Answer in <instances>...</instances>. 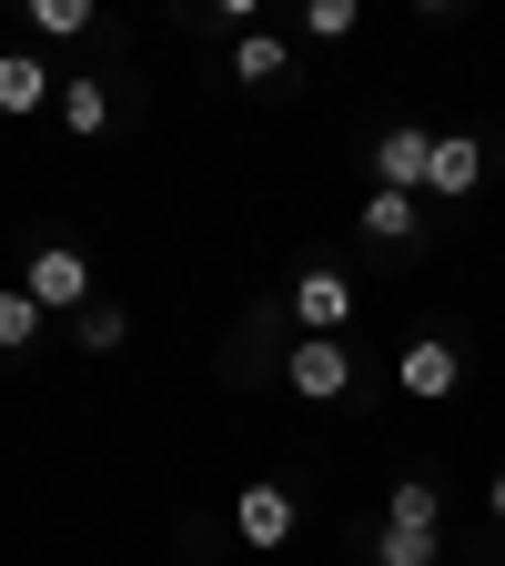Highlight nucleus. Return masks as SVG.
<instances>
[{
    "mask_svg": "<svg viewBox=\"0 0 505 566\" xmlns=\"http://www.w3.org/2000/svg\"><path fill=\"white\" fill-rule=\"evenodd\" d=\"M31 334H41V304L21 294V283H0V354H21Z\"/></svg>",
    "mask_w": 505,
    "mask_h": 566,
    "instance_id": "nucleus-15",
    "label": "nucleus"
},
{
    "mask_svg": "<svg viewBox=\"0 0 505 566\" xmlns=\"http://www.w3.org/2000/svg\"><path fill=\"white\" fill-rule=\"evenodd\" d=\"M51 92H61V82H51V71H41L31 51H0V112H21V122H31Z\"/></svg>",
    "mask_w": 505,
    "mask_h": 566,
    "instance_id": "nucleus-11",
    "label": "nucleus"
},
{
    "mask_svg": "<svg viewBox=\"0 0 505 566\" xmlns=\"http://www.w3.org/2000/svg\"><path fill=\"white\" fill-rule=\"evenodd\" d=\"M294 526H304L294 485H243V495H233V536H243V546L273 556V546H294Z\"/></svg>",
    "mask_w": 505,
    "mask_h": 566,
    "instance_id": "nucleus-5",
    "label": "nucleus"
},
{
    "mask_svg": "<svg viewBox=\"0 0 505 566\" xmlns=\"http://www.w3.org/2000/svg\"><path fill=\"white\" fill-rule=\"evenodd\" d=\"M294 324H304V334H344V324H354V283H344L334 263L294 273Z\"/></svg>",
    "mask_w": 505,
    "mask_h": 566,
    "instance_id": "nucleus-6",
    "label": "nucleus"
},
{
    "mask_svg": "<svg viewBox=\"0 0 505 566\" xmlns=\"http://www.w3.org/2000/svg\"><path fill=\"white\" fill-rule=\"evenodd\" d=\"M51 102H61V132H82V142H92V132L112 122V92H102V71H82V82H61Z\"/></svg>",
    "mask_w": 505,
    "mask_h": 566,
    "instance_id": "nucleus-12",
    "label": "nucleus"
},
{
    "mask_svg": "<svg viewBox=\"0 0 505 566\" xmlns=\"http://www.w3.org/2000/svg\"><path fill=\"white\" fill-rule=\"evenodd\" d=\"M21 294H31L41 314H82V304H92V263H82V243H31Z\"/></svg>",
    "mask_w": 505,
    "mask_h": 566,
    "instance_id": "nucleus-2",
    "label": "nucleus"
},
{
    "mask_svg": "<svg viewBox=\"0 0 505 566\" xmlns=\"http://www.w3.org/2000/svg\"><path fill=\"white\" fill-rule=\"evenodd\" d=\"M122 334H131L122 304H82V314H71V344H82V354H122Z\"/></svg>",
    "mask_w": 505,
    "mask_h": 566,
    "instance_id": "nucleus-13",
    "label": "nucleus"
},
{
    "mask_svg": "<svg viewBox=\"0 0 505 566\" xmlns=\"http://www.w3.org/2000/svg\"><path fill=\"white\" fill-rule=\"evenodd\" d=\"M414 233H424V202H414V192H365V243L404 253Z\"/></svg>",
    "mask_w": 505,
    "mask_h": 566,
    "instance_id": "nucleus-9",
    "label": "nucleus"
},
{
    "mask_svg": "<svg viewBox=\"0 0 505 566\" xmlns=\"http://www.w3.org/2000/svg\"><path fill=\"white\" fill-rule=\"evenodd\" d=\"M354 21H365L354 0H314V11H304V41H354Z\"/></svg>",
    "mask_w": 505,
    "mask_h": 566,
    "instance_id": "nucleus-16",
    "label": "nucleus"
},
{
    "mask_svg": "<svg viewBox=\"0 0 505 566\" xmlns=\"http://www.w3.org/2000/svg\"><path fill=\"white\" fill-rule=\"evenodd\" d=\"M394 385H404L414 405H445V395L465 385V354H455L445 334H414V344L394 354Z\"/></svg>",
    "mask_w": 505,
    "mask_h": 566,
    "instance_id": "nucleus-4",
    "label": "nucleus"
},
{
    "mask_svg": "<svg viewBox=\"0 0 505 566\" xmlns=\"http://www.w3.org/2000/svg\"><path fill=\"white\" fill-rule=\"evenodd\" d=\"M365 163H375V192H414V202H424V163H435V132H424V122H385Z\"/></svg>",
    "mask_w": 505,
    "mask_h": 566,
    "instance_id": "nucleus-3",
    "label": "nucleus"
},
{
    "mask_svg": "<svg viewBox=\"0 0 505 566\" xmlns=\"http://www.w3.org/2000/svg\"><path fill=\"white\" fill-rule=\"evenodd\" d=\"M233 82L243 92H294V51H283L273 31H243L233 41Z\"/></svg>",
    "mask_w": 505,
    "mask_h": 566,
    "instance_id": "nucleus-8",
    "label": "nucleus"
},
{
    "mask_svg": "<svg viewBox=\"0 0 505 566\" xmlns=\"http://www.w3.org/2000/svg\"><path fill=\"white\" fill-rule=\"evenodd\" d=\"M283 385H294L304 405H344V395H354V344H344V334H294Z\"/></svg>",
    "mask_w": 505,
    "mask_h": 566,
    "instance_id": "nucleus-1",
    "label": "nucleus"
},
{
    "mask_svg": "<svg viewBox=\"0 0 505 566\" xmlns=\"http://www.w3.org/2000/svg\"><path fill=\"white\" fill-rule=\"evenodd\" d=\"M31 31L71 41V31H92V11H82V0H31Z\"/></svg>",
    "mask_w": 505,
    "mask_h": 566,
    "instance_id": "nucleus-17",
    "label": "nucleus"
},
{
    "mask_svg": "<svg viewBox=\"0 0 505 566\" xmlns=\"http://www.w3.org/2000/svg\"><path fill=\"white\" fill-rule=\"evenodd\" d=\"M485 516H495V526H505V465H495V485H485Z\"/></svg>",
    "mask_w": 505,
    "mask_h": 566,
    "instance_id": "nucleus-18",
    "label": "nucleus"
},
{
    "mask_svg": "<svg viewBox=\"0 0 505 566\" xmlns=\"http://www.w3.org/2000/svg\"><path fill=\"white\" fill-rule=\"evenodd\" d=\"M485 182V142L475 132H435V163H424V192H435V202H465Z\"/></svg>",
    "mask_w": 505,
    "mask_h": 566,
    "instance_id": "nucleus-7",
    "label": "nucleus"
},
{
    "mask_svg": "<svg viewBox=\"0 0 505 566\" xmlns=\"http://www.w3.org/2000/svg\"><path fill=\"white\" fill-rule=\"evenodd\" d=\"M385 526L435 536V526H445V495H435V475H394V495H385Z\"/></svg>",
    "mask_w": 505,
    "mask_h": 566,
    "instance_id": "nucleus-10",
    "label": "nucleus"
},
{
    "mask_svg": "<svg viewBox=\"0 0 505 566\" xmlns=\"http://www.w3.org/2000/svg\"><path fill=\"white\" fill-rule=\"evenodd\" d=\"M375 566H445V536H414V526H385V536H375Z\"/></svg>",
    "mask_w": 505,
    "mask_h": 566,
    "instance_id": "nucleus-14",
    "label": "nucleus"
}]
</instances>
